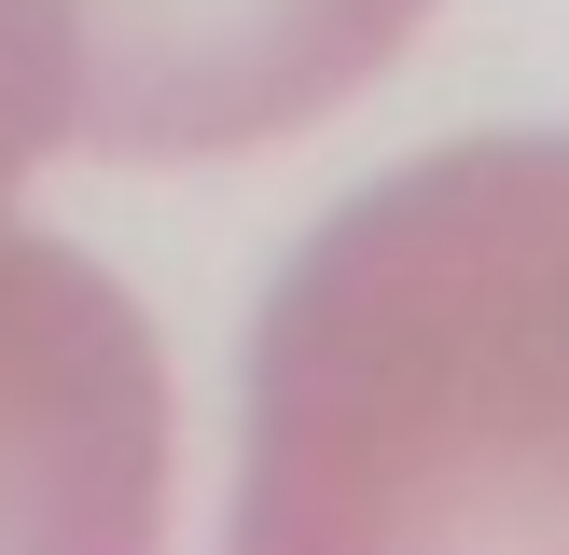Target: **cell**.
<instances>
[{
  "label": "cell",
  "mask_w": 569,
  "mask_h": 555,
  "mask_svg": "<svg viewBox=\"0 0 569 555\" xmlns=\"http://www.w3.org/2000/svg\"><path fill=\"white\" fill-rule=\"evenodd\" d=\"M237 542H569V139H472L348 194L250 333Z\"/></svg>",
  "instance_id": "obj_1"
},
{
  "label": "cell",
  "mask_w": 569,
  "mask_h": 555,
  "mask_svg": "<svg viewBox=\"0 0 569 555\" xmlns=\"http://www.w3.org/2000/svg\"><path fill=\"white\" fill-rule=\"evenodd\" d=\"M431 0H0V139L111 167L264 153L403 56Z\"/></svg>",
  "instance_id": "obj_2"
},
{
  "label": "cell",
  "mask_w": 569,
  "mask_h": 555,
  "mask_svg": "<svg viewBox=\"0 0 569 555\" xmlns=\"http://www.w3.org/2000/svg\"><path fill=\"white\" fill-rule=\"evenodd\" d=\"M0 139V194H14ZM167 514V375L139 305L0 222V542H139Z\"/></svg>",
  "instance_id": "obj_3"
}]
</instances>
